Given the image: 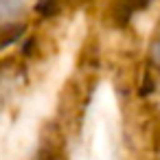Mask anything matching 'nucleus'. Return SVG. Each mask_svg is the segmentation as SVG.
Masks as SVG:
<instances>
[{"instance_id": "nucleus-1", "label": "nucleus", "mask_w": 160, "mask_h": 160, "mask_svg": "<svg viewBox=\"0 0 160 160\" xmlns=\"http://www.w3.org/2000/svg\"><path fill=\"white\" fill-rule=\"evenodd\" d=\"M149 59L156 68H160V22L153 31V38H151V44H149Z\"/></svg>"}, {"instance_id": "nucleus-2", "label": "nucleus", "mask_w": 160, "mask_h": 160, "mask_svg": "<svg viewBox=\"0 0 160 160\" xmlns=\"http://www.w3.org/2000/svg\"><path fill=\"white\" fill-rule=\"evenodd\" d=\"M0 2H2V16L5 18L16 16L22 9V0H0Z\"/></svg>"}, {"instance_id": "nucleus-3", "label": "nucleus", "mask_w": 160, "mask_h": 160, "mask_svg": "<svg viewBox=\"0 0 160 160\" xmlns=\"http://www.w3.org/2000/svg\"><path fill=\"white\" fill-rule=\"evenodd\" d=\"M22 31H24V27H18V24H13V27H5V35H2V44L5 46H9L11 42H16L20 35H22Z\"/></svg>"}]
</instances>
